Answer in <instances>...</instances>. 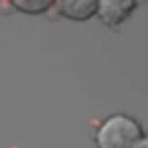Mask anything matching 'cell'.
<instances>
[{
	"mask_svg": "<svg viewBox=\"0 0 148 148\" xmlns=\"http://www.w3.org/2000/svg\"><path fill=\"white\" fill-rule=\"evenodd\" d=\"M145 137L143 127L128 114H114L95 132V148H138Z\"/></svg>",
	"mask_w": 148,
	"mask_h": 148,
	"instance_id": "6da1fadb",
	"label": "cell"
},
{
	"mask_svg": "<svg viewBox=\"0 0 148 148\" xmlns=\"http://www.w3.org/2000/svg\"><path fill=\"white\" fill-rule=\"evenodd\" d=\"M135 0H99L97 18L109 28H117L128 20V16L137 10Z\"/></svg>",
	"mask_w": 148,
	"mask_h": 148,
	"instance_id": "7a4b0ae2",
	"label": "cell"
},
{
	"mask_svg": "<svg viewBox=\"0 0 148 148\" xmlns=\"http://www.w3.org/2000/svg\"><path fill=\"white\" fill-rule=\"evenodd\" d=\"M54 10L71 21H89L99 13V0H58Z\"/></svg>",
	"mask_w": 148,
	"mask_h": 148,
	"instance_id": "3957f363",
	"label": "cell"
},
{
	"mask_svg": "<svg viewBox=\"0 0 148 148\" xmlns=\"http://www.w3.org/2000/svg\"><path fill=\"white\" fill-rule=\"evenodd\" d=\"M13 8L27 15H41L54 8L53 0H13Z\"/></svg>",
	"mask_w": 148,
	"mask_h": 148,
	"instance_id": "277c9868",
	"label": "cell"
},
{
	"mask_svg": "<svg viewBox=\"0 0 148 148\" xmlns=\"http://www.w3.org/2000/svg\"><path fill=\"white\" fill-rule=\"evenodd\" d=\"M138 148H148V135H145V137H143V140L140 142Z\"/></svg>",
	"mask_w": 148,
	"mask_h": 148,
	"instance_id": "5b68a950",
	"label": "cell"
}]
</instances>
